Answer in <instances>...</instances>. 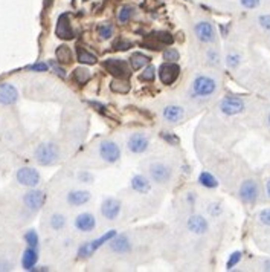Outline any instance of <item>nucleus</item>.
<instances>
[{
    "mask_svg": "<svg viewBox=\"0 0 270 272\" xmlns=\"http://www.w3.org/2000/svg\"><path fill=\"white\" fill-rule=\"evenodd\" d=\"M162 58H164V61H170V63H176L179 58H180V54L177 49L174 48H168L164 51V54H162Z\"/></svg>",
    "mask_w": 270,
    "mask_h": 272,
    "instance_id": "35",
    "label": "nucleus"
},
{
    "mask_svg": "<svg viewBox=\"0 0 270 272\" xmlns=\"http://www.w3.org/2000/svg\"><path fill=\"white\" fill-rule=\"evenodd\" d=\"M195 37L202 43H214L215 42V28L209 20H200L194 26Z\"/></svg>",
    "mask_w": 270,
    "mask_h": 272,
    "instance_id": "12",
    "label": "nucleus"
},
{
    "mask_svg": "<svg viewBox=\"0 0 270 272\" xmlns=\"http://www.w3.org/2000/svg\"><path fill=\"white\" fill-rule=\"evenodd\" d=\"M135 15V8L133 6H122L119 14H118V20L119 23H129Z\"/></svg>",
    "mask_w": 270,
    "mask_h": 272,
    "instance_id": "31",
    "label": "nucleus"
},
{
    "mask_svg": "<svg viewBox=\"0 0 270 272\" xmlns=\"http://www.w3.org/2000/svg\"><path fill=\"white\" fill-rule=\"evenodd\" d=\"M55 55H57V60L60 61V63H70L72 61V51H70V48L69 46H66V45H61V46H58L57 48V52H55Z\"/></svg>",
    "mask_w": 270,
    "mask_h": 272,
    "instance_id": "29",
    "label": "nucleus"
},
{
    "mask_svg": "<svg viewBox=\"0 0 270 272\" xmlns=\"http://www.w3.org/2000/svg\"><path fill=\"white\" fill-rule=\"evenodd\" d=\"M148 63H150V57L145 55V54H142V52H135L133 55L130 57V64L135 70L145 67Z\"/></svg>",
    "mask_w": 270,
    "mask_h": 272,
    "instance_id": "26",
    "label": "nucleus"
},
{
    "mask_svg": "<svg viewBox=\"0 0 270 272\" xmlns=\"http://www.w3.org/2000/svg\"><path fill=\"white\" fill-rule=\"evenodd\" d=\"M77 58L81 64H89V66H93L98 63V58L90 54L89 51H86L83 46H77Z\"/></svg>",
    "mask_w": 270,
    "mask_h": 272,
    "instance_id": "24",
    "label": "nucleus"
},
{
    "mask_svg": "<svg viewBox=\"0 0 270 272\" xmlns=\"http://www.w3.org/2000/svg\"><path fill=\"white\" fill-rule=\"evenodd\" d=\"M55 34H57L58 39H63V40H72L74 39V29H72V26H70L67 15H61L58 19Z\"/></svg>",
    "mask_w": 270,
    "mask_h": 272,
    "instance_id": "22",
    "label": "nucleus"
},
{
    "mask_svg": "<svg viewBox=\"0 0 270 272\" xmlns=\"http://www.w3.org/2000/svg\"><path fill=\"white\" fill-rule=\"evenodd\" d=\"M162 116L164 119L170 124H176L179 121H182L185 116V109L182 106H177V104H168L162 109Z\"/></svg>",
    "mask_w": 270,
    "mask_h": 272,
    "instance_id": "18",
    "label": "nucleus"
},
{
    "mask_svg": "<svg viewBox=\"0 0 270 272\" xmlns=\"http://www.w3.org/2000/svg\"><path fill=\"white\" fill-rule=\"evenodd\" d=\"M45 202H46V193L42 191V190H37V188H31L23 196V204H25V207L29 211H32V213L42 210V207L45 205Z\"/></svg>",
    "mask_w": 270,
    "mask_h": 272,
    "instance_id": "9",
    "label": "nucleus"
},
{
    "mask_svg": "<svg viewBox=\"0 0 270 272\" xmlns=\"http://www.w3.org/2000/svg\"><path fill=\"white\" fill-rule=\"evenodd\" d=\"M37 262H39V248L26 246V249L23 251V256H22V268L25 271H32L37 266Z\"/></svg>",
    "mask_w": 270,
    "mask_h": 272,
    "instance_id": "21",
    "label": "nucleus"
},
{
    "mask_svg": "<svg viewBox=\"0 0 270 272\" xmlns=\"http://www.w3.org/2000/svg\"><path fill=\"white\" fill-rule=\"evenodd\" d=\"M267 124H269V127H270V113H269V116H267Z\"/></svg>",
    "mask_w": 270,
    "mask_h": 272,
    "instance_id": "54",
    "label": "nucleus"
},
{
    "mask_svg": "<svg viewBox=\"0 0 270 272\" xmlns=\"http://www.w3.org/2000/svg\"><path fill=\"white\" fill-rule=\"evenodd\" d=\"M132 46H133V43H130V42H116V43L113 45V48H115L116 51H129Z\"/></svg>",
    "mask_w": 270,
    "mask_h": 272,
    "instance_id": "46",
    "label": "nucleus"
},
{
    "mask_svg": "<svg viewBox=\"0 0 270 272\" xmlns=\"http://www.w3.org/2000/svg\"><path fill=\"white\" fill-rule=\"evenodd\" d=\"M266 193L270 199V179H267V182H266Z\"/></svg>",
    "mask_w": 270,
    "mask_h": 272,
    "instance_id": "52",
    "label": "nucleus"
},
{
    "mask_svg": "<svg viewBox=\"0 0 270 272\" xmlns=\"http://www.w3.org/2000/svg\"><path fill=\"white\" fill-rule=\"evenodd\" d=\"M12 268V265H9L8 262H0V271H9Z\"/></svg>",
    "mask_w": 270,
    "mask_h": 272,
    "instance_id": "50",
    "label": "nucleus"
},
{
    "mask_svg": "<svg viewBox=\"0 0 270 272\" xmlns=\"http://www.w3.org/2000/svg\"><path fill=\"white\" fill-rule=\"evenodd\" d=\"M194 201H195V196H194V193H189V194L186 196V202H189L191 205H194Z\"/></svg>",
    "mask_w": 270,
    "mask_h": 272,
    "instance_id": "51",
    "label": "nucleus"
},
{
    "mask_svg": "<svg viewBox=\"0 0 270 272\" xmlns=\"http://www.w3.org/2000/svg\"><path fill=\"white\" fill-rule=\"evenodd\" d=\"M118 232H116V229H109L107 232H104L101 237H98V239H95V240H90V248H92V251L95 252V251H98L102 245H105V243H109L115 235H116Z\"/></svg>",
    "mask_w": 270,
    "mask_h": 272,
    "instance_id": "23",
    "label": "nucleus"
},
{
    "mask_svg": "<svg viewBox=\"0 0 270 272\" xmlns=\"http://www.w3.org/2000/svg\"><path fill=\"white\" fill-rule=\"evenodd\" d=\"M74 80L78 84H86L90 80V72L87 69H84V67H77L74 70Z\"/></svg>",
    "mask_w": 270,
    "mask_h": 272,
    "instance_id": "32",
    "label": "nucleus"
},
{
    "mask_svg": "<svg viewBox=\"0 0 270 272\" xmlns=\"http://www.w3.org/2000/svg\"><path fill=\"white\" fill-rule=\"evenodd\" d=\"M240 3H241V6L246 8V9H255V8L260 6L261 0H240Z\"/></svg>",
    "mask_w": 270,
    "mask_h": 272,
    "instance_id": "45",
    "label": "nucleus"
},
{
    "mask_svg": "<svg viewBox=\"0 0 270 272\" xmlns=\"http://www.w3.org/2000/svg\"><path fill=\"white\" fill-rule=\"evenodd\" d=\"M19 101V90L11 83L0 84V104L2 106H14Z\"/></svg>",
    "mask_w": 270,
    "mask_h": 272,
    "instance_id": "15",
    "label": "nucleus"
},
{
    "mask_svg": "<svg viewBox=\"0 0 270 272\" xmlns=\"http://www.w3.org/2000/svg\"><path fill=\"white\" fill-rule=\"evenodd\" d=\"M92 194L87 190H70L66 196V202L70 207H83L90 202Z\"/></svg>",
    "mask_w": 270,
    "mask_h": 272,
    "instance_id": "16",
    "label": "nucleus"
},
{
    "mask_svg": "<svg viewBox=\"0 0 270 272\" xmlns=\"http://www.w3.org/2000/svg\"><path fill=\"white\" fill-rule=\"evenodd\" d=\"M121 210H122V204L119 199H115V197H107L101 204V214L107 220L118 219L121 214Z\"/></svg>",
    "mask_w": 270,
    "mask_h": 272,
    "instance_id": "13",
    "label": "nucleus"
},
{
    "mask_svg": "<svg viewBox=\"0 0 270 272\" xmlns=\"http://www.w3.org/2000/svg\"><path fill=\"white\" fill-rule=\"evenodd\" d=\"M66 223H67V220L61 213H55V214L50 216L49 225L53 231H63L66 228Z\"/></svg>",
    "mask_w": 270,
    "mask_h": 272,
    "instance_id": "27",
    "label": "nucleus"
},
{
    "mask_svg": "<svg viewBox=\"0 0 270 272\" xmlns=\"http://www.w3.org/2000/svg\"><path fill=\"white\" fill-rule=\"evenodd\" d=\"M217 86L219 84L215 81V78H212L209 75H199L192 81L191 92L197 98H208L217 90Z\"/></svg>",
    "mask_w": 270,
    "mask_h": 272,
    "instance_id": "2",
    "label": "nucleus"
},
{
    "mask_svg": "<svg viewBox=\"0 0 270 272\" xmlns=\"http://www.w3.org/2000/svg\"><path fill=\"white\" fill-rule=\"evenodd\" d=\"M160 138H162V139H165V141L170 142V144H177V142H179V139H177L174 135L168 133V132H160Z\"/></svg>",
    "mask_w": 270,
    "mask_h": 272,
    "instance_id": "47",
    "label": "nucleus"
},
{
    "mask_svg": "<svg viewBox=\"0 0 270 272\" xmlns=\"http://www.w3.org/2000/svg\"><path fill=\"white\" fill-rule=\"evenodd\" d=\"M127 149L133 155H142L150 149V138L145 133H132L127 139Z\"/></svg>",
    "mask_w": 270,
    "mask_h": 272,
    "instance_id": "7",
    "label": "nucleus"
},
{
    "mask_svg": "<svg viewBox=\"0 0 270 272\" xmlns=\"http://www.w3.org/2000/svg\"><path fill=\"white\" fill-rule=\"evenodd\" d=\"M263 269H264V271H270V259L264 262V265H263Z\"/></svg>",
    "mask_w": 270,
    "mask_h": 272,
    "instance_id": "53",
    "label": "nucleus"
},
{
    "mask_svg": "<svg viewBox=\"0 0 270 272\" xmlns=\"http://www.w3.org/2000/svg\"><path fill=\"white\" fill-rule=\"evenodd\" d=\"M148 176L153 182L159 184V185H164V184H168L171 180V176H173V171H171V167L167 165L165 162H160V161H154L148 165Z\"/></svg>",
    "mask_w": 270,
    "mask_h": 272,
    "instance_id": "3",
    "label": "nucleus"
},
{
    "mask_svg": "<svg viewBox=\"0 0 270 272\" xmlns=\"http://www.w3.org/2000/svg\"><path fill=\"white\" fill-rule=\"evenodd\" d=\"M258 23L264 31H270V14H263L258 17Z\"/></svg>",
    "mask_w": 270,
    "mask_h": 272,
    "instance_id": "44",
    "label": "nucleus"
},
{
    "mask_svg": "<svg viewBox=\"0 0 270 272\" xmlns=\"http://www.w3.org/2000/svg\"><path fill=\"white\" fill-rule=\"evenodd\" d=\"M74 225L80 232H90L96 228V219L95 216L90 213H81L75 217Z\"/></svg>",
    "mask_w": 270,
    "mask_h": 272,
    "instance_id": "17",
    "label": "nucleus"
},
{
    "mask_svg": "<svg viewBox=\"0 0 270 272\" xmlns=\"http://www.w3.org/2000/svg\"><path fill=\"white\" fill-rule=\"evenodd\" d=\"M110 89L113 90V92H116V94H127L129 90H130V84H129V81L116 78V80L112 81Z\"/></svg>",
    "mask_w": 270,
    "mask_h": 272,
    "instance_id": "30",
    "label": "nucleus"
},
{
    "mask_svg": "<svg viewBox=\"0 0 270 272\" xmlns=\"http://www.w3.org/2000/svg\"><path fill=\"white\" fill-rule=\"evenodd\" d=\"M28 70L31 72H47L49 70V64L47 63H34L31 66H28Z\"/></svg>",
    "mask_w": 270,
    "mask_h": 272,
    "instance_id": "42",
    "label": "nucleus"
},
{
    "mask_svg": "<svg viewBox=\"0 0 270 272\" xmlns=\"http://www.w3.org/2000/svg\"><path fill=\"white\" fill-rule=\"evenodd\" d=\"M199 182H200L202 187L209 188V190L219 187V180H217V177H215V176H214L212 173H209V171H202V173L199 174Z\"/></svg>",
    "mask_w": 270,
    "mask_h": 272,
    "instance_id": "25",
    "label": "nucleus"
},
{
    "mask_svg": "<svg viewBox=\"0 0 270 272\" xmlns=\"http://www.w3.org/2000/svg\"><path fill=\"white\" fill-rule=\"evenodd\" d=\"M238 194H240V199H241L244 204H254V202H257V199L260 196L258 184L255 182L254 179H246L244 182L240 185Z\"/></svg>",
    "mask_w": 270,
    "mask_h": 272,
    "instance_id": "11",
    "label": "nucleus"
},
{
    "mask_svg": "<svg viewBox=\"0 0 270 272\" xmlns=\"http://www.w3.org/2000/svg\"><path fill=\"white\" fill-rule=\"evenodd\" d=\"M258 220H260L261 225L270 226V208H266V210H263V211L258 214Z\"/></svg>",
    "mask_w": 270,
    "mask_h": 272,
    "instance_id": "40",
    "label": "nucleus"
},
{
    "mask_svg": "<svg viewBox=\"0 0 270 272\" xmlns=\"http://www.w3.org/2000/svg\"><path fill=\"white\" fill-rule=\"evenodd\" d=\"M96 32L101 40H110L113 37L115 29H113V25H110V23H99L96 28Z\"/></svg>",
    "mask_w": 270,
    "mask_h": 272,
    "instance_id": "28",
    "label": "nucleus"
},
{
    "mask_svg": "<svg viewBox=\"0 0 270 272\" xmlns=\"http://www.w3.org/2000/svg\"><path fill=\"white\" fill-rule=\"evenodd\" d=\"M240 61H241V57L238 55V54H229L227 58H226L227 66H229V67H232V69H235V67L240 64Z\"/></svg>",
    "mask_w": 270,
    "mask_h": 272,
    "instance_id": "41",
    "label": "nucleus"
},
{
    "mask_svg": "<svg viewBox=\"0 0 270 272\" xmlns=\"http://www.w3.org/2000/svg\"><path fill=\"white\" fill-rule=\"evenodd\" d=\"M34 156H35V161H37L40 165L47 167V165L57 164V161L60 158V150L53 142H43L35 149Z\"/></svg>",
    "mask_w": 270,
    "mask_h": 272,
    "instance_id": "1",
    "label": "nucleus"
},
{
    "mask_svg": "<svg viewBox=\"0 0 270 272\" xmlns=\"http://www.w3.org/2000/svg\"><path fill=\"white\" fill-rule=\"evenodd\" d=\"M206 58L211 64H219L220 63V55H219V52L217 51H214V49H209L208 54H206Z\"/></svg>",
    "mask_w": 270,
    "mask_h": 272,
    "instance_id": "43",
    "label": "nucleus"
},
{
    "mask_svg": "<svg viewBox=\"0 0 270 272\" xmlns=\"http://www.w3.org/2000/svg\"><path fill=\"white\" fill-rule=\"evenodd\" d=\"M154 37L157 39V42L160 45H173V42H174V37L170 32H157Z\"/></svg>",
    "mask_w": 270,
    "mask_h": 272,
    "instance_id": "39",
    "label": "nucleus"
},
{
    "mask_svg": "<svg viewBox=\"0 0 270 272\" xmlns=\"http://www.w3.org/2000/svg\"><path fill=\"white\" fill-rule=\"evenodd\" d=\"M110 251L115 254H127L132 251V242L125 234H116L109 242Z\"/></svg>",
    "mask_w": 270,
    "mask_h": 272,
    "instance_id": "19",
    "label": "nucleus"
},
{
    "mask_svg": "<svg viewBox=\"0 0 270 272\" xmlns=\"http://www.w3.org/2000/svg\"><path fill=\"white\" fill-rule=\"evenodd\" d=\"M156 78V69L154 66H145V69H143V72L139 75V80L140 81H145V83H153Z\"/></svg>",
    "mask_w": 270,
    "mask_h": 272,
    "instance_id": "34",
    "label": "nucleus"
},
{
    "mask_svg": "<svg viewBox=\"0 0 270 272\" xmlns=\"http://www.w3.org/2000/svg\"><path fill=\"white\" fill-rule=\"evenodd\" d=\"M77 256L80 259H89L90 256H93V251H92V248H90V242H84L78 246Z\"/></svg>",
    "mask_w": 270,
    "mask_h": 272,
    "instance_id": "36",
    "label": "nucleus"
},
{
    "mask_svg": "<svg viewBox=\"0 0 270 272\" xmlns=\"http://www.w3.org/2000/svg\"><path fill=\"white\" fill-rule=\"evenodd\" d=\"M50 66H52V69H53V70H55V74H57L58 77L66 78V72H64V69H63V67H60V66H57V64H53V63H50Z\"/></svg>",
    "mask_w": 270,
    "mask_h": 272,
    "instance_id": "49",
    "label": "nucleus"
},
{
    "mask_svg": "<svg viewBox=\"0 0 270 272\" xmlns=\"http://www.w3.org/2000/svg\"><path fill=\"white\" fill-rule=\"evenodd\" d=\"M15 179L17 182L23 187H28V188H35L40 182H42V176L39 173V170H35L32 167H22L17 170L15 173Z\"/></svg>",
    "mask_w": 270,
    "mask_h": 272,
    "instance_id": "4",
    "label": "nucleus"
},
{
    "mask_svg": "<svg viewBox=\"0 0 270 272\" xmlns=\"http://www.w3.org/2000/svg\"><path fill=\"white\" fill-rule=\"evenodd\" d=\"M99 156L104 162H107V164H115V162H118L121 159V149L119 146L112 141V139H105L99 144Z\"/></svg>",
    "mask_w": 270,
    "mask_h": 272,
    "instance_id": "5",
    "label": "nucleus"
},
{
    "mask_svg": "<svg viewBox=\"0 0 270 272\" xmlns=\"http://www.w3.org/2000/svg\"><path fill=\"white\" fill-rule=\"evenodd\" d=\"M244 109H246V103L240 97H226L220 103V112L226 116L243 113Z\"/></svg>",
    "mask_w": 270,
    "mask_h": 272,
    "instance_id": "8",
    "label": "nucleus"
},
{
    "mask_svg": "<svg viewBox=\"0 0 270 272\" xmlns=\"http://www.w3.org/2000/svg\"><path fill=\"white\" fill-rule=\"evenodd\" d=\"M132 190L139 194H148L151 191V179L143 174H135L130 180Z\"/></svg>",
    "mask_w": 270,
    "mask_h": 272,
    "instance_id": "20",
    "label": "nucleus"
},
{
    "mask_svg": "<svg viewBox=\"0 0 270 272\" xmlns=\"http://www.w3.org/2000/svg\"><path fill=\"white\" fill-rule=\"evenodd\" d=\"M77 179H78V182H81V184H93L95 176L90 171L81 170V171L77 173Z\"/></svg>",
    "mask_w": 270,
    "mask_h": 272,
    "instance_id": "37",
    "label": "nucleus"
},
{
    "mask_svg": "<svg viewBox=\"0 0 270 272\" xmlns=\"http://www.w3.org/2000/svg\"><path fill=\"white\" fill-rule=\"evenodd\" d=\"M25 242L28 246L31 248H39V243H40V239H39V234L35 229H29L25 232Z\"/></svg>",
    "mask_w": 270,
    "mask_h": 272,
    "instance_id": "33",
    "label": "nucleus"
},
{
    "mask_svg": "<svg viewBox=\"0 0 270 272\" xmlns=\"http://www.w3.org/2000/svg\"><path fill=\"white\" fill-rule=\"evenodd\" d=\"M159 78L162 81V84L165 86H171L180 75V66L177 63H170L165 61L159 66Z\"/></svg>",
    "mask_w": 270,
    "mask_h": 272,
    "instance_id": "10",
    "label": "nucleus"
},
{
    "mask_svg": "<svg viewBox=\"0 0 270 272\" xmlns=\"http://www.w3.org/2000/svg\"><path fill=\"white\" fill-rule=\"evenodd\" d=\"M186 228L189 232L195 234V235H205L209 231V223L200 214H192L188 217L186 220Z\"/></svg>",
    "mask_w": 270,
    "mask_h": 272,
    "instance_id": "14",
    "label": "nucleus"
},
{
    "mask_svg": "<svg viewBox=\"0 0 270 272\" xmlns=\"http://www.w3.org/2000/svg\"><path fill=\"white\" fill-rule=\"evenodd\" d=\"M104 69L115 78L127 80L130 77V69L122 58H109L102 63Z\"/></svg>",
    "mask_w": 270,
    "mask_h": 272,
    "instance_id": "6",
    "label": "nucleus"
},
{
    "mask_svg": "<svg viewBox=\"0 0 270 272\" xmlns=\"http://www.w3.org/2000/svg\"><path fill=\"white\" fill-rule=\"evenodd\" d=\"M219 207H220L219 204H212V205L209 207V213H211V216L217 217V216L222 213V208H219Z\"/></svg>",
    "mask_w": 270,
    "mask_h": 272,
    "instance_id": "48",
    "label": "nucleus"
},
{
    "mask_svg": "<svg viewBox=\"0 0 270 272\" xmlns=\"http://www.w3.org/2000/svg\"><path fill=\"white\" fill-rule=\"evenodd\" d=\"M241 257H243V254H241L240 251L232 252V254H230V257H229V260H227V263H226V269H229V271H230V269L235 268V266L240 263Z\"/></svg>",
    "mask_w": 270,
    "mask_h": 272,
    "instance_id": "38",
    "label": "nucleus"
}]
</instances>
